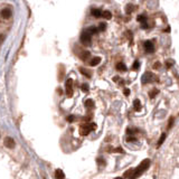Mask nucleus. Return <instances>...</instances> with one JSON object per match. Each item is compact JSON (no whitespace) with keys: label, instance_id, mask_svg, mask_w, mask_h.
<instances>
[{"label":"nucleus","instance_id":"1","mask_svg":"<svg viewBox=\"0 0 179 179\" xmlns=\"http://www.w3.org/2000/svg\"><path fill=\"white\" fill-rule=\"evenodd\" d=\"M149 165H150V161H149L148 159H145L144 161H142L141 164L134 169V172H133V176L131 177V179H135L138 178L141 173H142L143 171H145V169H147L149 167Z\"/></svg>","mask_w":179,"mask_h":179},{"label":"nucleus","instance_id":"2","mask_svg":"<svg viewBox=\"0 0 179 179\" xmlns=\"http://www.w3.org/2000/svg\"><path fill=\"white\" fill-rule=\"evenodd\" d=\"M96 129V124L92 123V124H83L80 128V133L82 135H87L91 131H93Z\"/></svg>","mask_w":179,"mask_h":179},{"label":"nucleus","instance_id":"3","mask_svg":"<svg viewBox=\"0 0 179 179\" xmlns=\"http://www.w3.org/2000/svg\"><path fill=\"white\" fill-rule=\"evenodd\" d=\"M66 94H67L68 97H70L73 94V81L70 78L66 81Z\"/></svg>","mask_w":179,"mask_h":179},{"label":"nucleus","instance_id":"4","mask_svg":"<svg viewBox=\"0 0 179 179\" xmlns=\"http://www.w3.org/2000/svg\"><path fill=\"white\" fill-rule=\"evenodd\" d=\"M81 40L84 44H89L91 41V34L87 30H84L82 32V35H81Z\"/></svg>","mask_w":179,"mask_h":179},{"label":"nucleus","instance_id":"5","mask_svg":"<svg viewBox=\"0 0 179 179\" xmlns=\"http://www.w3.org/2000/svg\"><path fill=\"white\" fill-rule=\"evenodd\" d=\"M3 143H5V145H6V147H8V148H14L16 145L15 140L12 138H10V137H6L5 140H3Z\"/></svg>","mask_w":179,"mask_h":179},{"label":"nucleus","instance_id":"6","mask_svg":"<svg viewBox=\"0 0 179 179\" xmlns=\"http://www.w3.org/2000/svg\"><path fill=\"white\" fill-rule=\"evenodd\" d=\"M143 46H144V49H145V52H147V53H152L153 49H155L152 41H150V40H147V41H145Z\"/></svg>","mask_w":179,"mask_h":179},{"label":"nucleus","instance_id":"7","mask_svg":"<svg viewBox=\"0 0 179 179\" xmlns=\"http://www.w3.org/2000/svg\"><path fill=\"white\" fill-rule=\"evenodd\" d=\"M1 17L3 19H8V18L11 17V10L9 8H5V9L1 10Z\"/></svg>","mask_w":179,"mask_h":179},{"label":"nucleus","instance_id":"8","mask_svg":"<svg viewBox=\"0 0 179 179\" xmlns=\"http://www.w3.org/2000/svg\"><path fill=\"white\" fill-rule=\"evenodd\" d=\"M55 178H56V179H64V178H65V175H64V172H63V170L57 169L56 171H55Z\"/></svg>","mask_w":179,"mask_h":179},{"label":"nucleus","instance_id":"9","mask_svg":"<svg viewBox=\"0 0 179 179\" xmlns=\"http://www.w3.org/2000/svg\"><path fill=\"white\" fill-rule=\"evenodd\" d=\"M92 15L94 17L99 18V17H101V16H103V12L101 9H92Z\"/></svg>","mask_w":179,"mask_h":179},{"label":"nucleus","instance_id":"10","mask_svg":"<svg viewBox=\"0 0 179 179\" xmlns=\"http://www.w3.org/2000/svg\"><path fill=\"white\" fill-rule=\"evenodd\" d=\"M152 77H153V75H152L151 73H147V74H144V76H142V83H147V82H149Z\"/></svg>","mask_w":179,"mask_h":179},{"label":"nucleus","instance_id":"11","mask_svg":"<svg viewBox=\"0 0 179 179\" xmlns=\"http://www.w3.org/2000/svg\"><path fill=\"white\" fill-rule=\"evenodd\" d=\"M100 62H101V59H100V57H94L92 58V61H91V66H96Z\"/></svg>","mask_w":179,"mask_h":179},{"label":"nucleus","instance_id":"12","mask_svg":"<svg viewBox=\"0 0 179 179\" xmlns=\"http://www.w3.org/2000/svg\"><path fill=\"white\" fill-rule=\"evenodd\" d=\"M80 72H81L84 76H86V77H91V73H89V70H87L86 68L81 67V68H80Z\"/></svg>","mask_w":179,"mask_h":179},{"label":"nucleus","instance_id":"13","mask_svg":"<svg viewBox=\"0 0 179 179\" xmlns=\"http://www.w3.org/2000/svg\"><path fill=\"white\" fill-rule=\"evenodd\" d=\"M116 68H118L119 70H127V66L124 65L123 63H119V64H116Z\"/></svg>","mask_w":179,"mask_h":179},{"label":"nucleus","instance_id":"14","mask_svg":"<svg viewBox=\"0 0 179 179\" xmlns=\"http://www.w3.org/2000/svg\"><path fill=\"white\" fill-rule=\"evenodd\" d=\"M87 31H89V32H90V34H91V35H92V34H96V32L99 31V29H97L96 27H94V26H92V27H90L89 29H87Z\"/></svg>","mask_w":179,"mask_h":179},{"label":"nucleus","instance_id":"15","mask_svg":"<svg viewBox=\"0 0 179 179\" xmlns=\"http://www.w3.org/2000/svg\"><path fill=\"white\" fill-rule=\"evenodd\" d=\"M103 17L104 18H105V19H111L112 18V14H111V12L110 11H103Z\"/></svg>","mask_w":179,"mask_h":179},{"label":"nucleus","instance_id":"16","mask_svg":"<svg viewBox=\"0 0 179 179\" xmlns=\"http://www.w3.org/2000/svg\"><path fill=\"white\" fill-rule=\"evenodd\" d=\"M134 107H135V111H140V109H141V104H140V101L139 100H135L134 101Z\"/></svg>","mask_w":179,"mask_h":179},{"label":"nucleus","instance_id":"17","mask_svg":"<svg viewBox=\"0 0 179 179\" xmlns=\"http://www.w3.org/2000/svg\"><path fill=\"white\" fill-rule=\"evenodd\" d=\"M85 106L86 107H93L94 106V102L92 101V100H87V101L85 102Z\"/></svg>","mask_w":179,"mask_h":179},{"label":"nucleus","instance_id":"18","mask_svg":"<svg viewBox=\"0 0 179 179\" xmlns=\"http://www.w3.org/2000/svg\"><path fill=\"white\" fill-rule=\"evenodd\" d=\"M165 139H166V134H165V133H162L161 138L159 139V141H158V145H161V143H164V141H165Z\"/></svg>","mask_w":179,"mask_h":179},{"label":"nucleus","instance_id":"19","mask_svg":"<svg viewBox=\"0 0 179 179\" xmlns=\"http://www.w3.org/2000/svg\"><path fill=\"white\" fill-rule=\"evenodd\" d=\"M158 92H159V91H158V90H155V91H151V92H150V93H149V96H150L151 99H153V97H155V96H156V95L158 94Z\"/></svg>","mask_w":179,"mask_h":179},{"label":"nucleus","instance_id":"20","mask_svg":"<svg viewBox=\"0 0 179 179\" xmlns=\"http://www.w3.org/2000/svg\"><path fill=\"white\" fill-rule=\"evenodd\" d=\"M90 57V53L89 52H84V53H83V55H82V59H87V58H89Z\"/></svg>","mask_w":179,"mask_h":179},{"label":"nucleus","instance_id":"21","mask_svg":"<svg viewBox=\"0 0 179 179\" xmlns=\"http://www.w3.org/2000/svg\"><path fill=\"white\" fill-rule=\"evenodd\" d=\"M105 27H106V25L104 24V23H101L100 24V28H99V30H105Z\"/></svg>","mask_w":179,"mask_h":179},{"label":"nucleus","instance_id":"22","mask_svg":"<svg viewBox=\"0 0 179 179\" xmlns=\"http://www.w3.org/2000/svg\"><path fill=\"white\" fill-rule=\"evenodd\" d=\"M132 8H133L132 5H128V7H127V12L128 14H130V12L132 11Z\"/></svg>","mask_w":179,"mask_h":179},{"label":"nucleus","instance_id":"23","mask_svg":"<svg viewBox=\"0 0 179 179\" xmlns=\"http://www.w3.org/2000/svg\"><path fill=\"white\" fill-rule=\"evenodd\" d=\"M173 64V61L170 59V61H167V67H170V66H172Z\"/></svg>","mask_w":179,"mask_h":179},{"label":"nucleus","instance_id":"24","mask_svg":"<svg viewBox=\"0 0 179 179\" xmlns=\"http://www.w3.org/2000/svg\"><path fill=\"white\" fill-rule=\"evenodd\" d=\"M138 20H139V21H144V20H145V17L141 15V16H139V17H138Z\"/></svg>","mask_w":179,"mask_h":179},{"label":"nucleus","instance_id":"25","mask_svg":"<svg viewBox=\"0 0 179 179\" xmlns=\"http://www.w3.org/2000/svg\"><path fill=\"white\" fill-rule=\"evenodd\" d=\"M82 89H83V91H84V92H86V91L89 90V86H87L86 84H83L82 85Z\"/></svg>","mask_w":179,"mask_h":179},{"label":"nucleus","instance_id":"26","mask_svg":"<svg viewBox=\"0 0 179 179\" xmlns=\"http://www.w3.org/2000/svg\"><path fill=\"white\" fill-rule=\"evenodd\" d=\"M73 120H74V118H73V115H68V116H67V121H68V122H72V121H73Z\"/></svg>","mask_w":179,"mask_h":179},{"label":"nucleus","instance_id":"27","mask_svg":"<svg viewBox=\"0 0 179 179\" xmlns=\"http://www.w3.org/2000/svg\"><path fill=\"white\" fill-rule=\"evenodd\" d=\"M139 67V62H134V64H133V68H138Z\"/></svg>","mask_w":179,"mask_h":179},{"label":"nucleus","instance_id":"28","mask_svg":"<svg viewBox=\"0 0 179 179\" xmlns=\"http://www.w3.org/2000/svg\"><path fill=\"white\" fill-rule=\"evenodd\" d=\"M124 94H126V95H129V94H130V91H129V89H126V90H124Z\"/></svg>","mask_w":179,"mask_h":179},{"label":"nucleus","instance_id":"29","mask_svg":"<svg viewBox=\"0 0 179 179\" xmlns=\"http://www.w3.org/2000/svg\"><path fill=\"white\" fill-rule=\"evenodd\" d=\"M128 141H135V138H128Z\"/></svg>","mask_w":179,"mask_h":179},{"label":"nucleus","instance_id":"30","mask_svg":"<svg viewBox=\"0 0 179 179\" xmlns=\"http://www.w3.org/2000/svg\"><path fill=\"white\" fill-rule=\"evenodd\" d=\"M115 179H121V178H115Z\"/></svg>","mask_w":179,"mask_h":179}]
</instances>
